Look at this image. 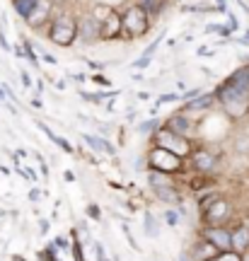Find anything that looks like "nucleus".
<instances>
[{
	"instance_id": "nucleus-23",
	"label": "nucleus",
	"mask_w": 249,
	"mask_h": 261,
	"mask_svg": "<svg viewBox=\"0 0 249 261\" xmlns=\"http://www.w3.org/2000/svg\"><path fill=\"white\" fill-rule=\"evenodd\" d=\"M155 119H150V121H145V123H140V133H150V130L155 128Z\"/></svg>"
},
{
	"instance_id": "nucleus-12",
	"label": "nucleus",
	"mask_w": 249,
	"mask_h": 261,
	"mask_svg": "<svg viewBox=\"0 0 249 261\" xmlns=\"http://www.w3.org/2000/svg\"><path fill=\"white\" fill-rule=\"evenodd\" d=\"M78 34L85 39V41H90V39H97L99 37V22L94 17H85L80 24H78Z\"/></svg>"
},
{
	"instance_id": "nucleus-10",
	"label": "nucleus",
	"mask_w": 249,
	"mask_h": 261,
	"mask_svg": "<svg viewBox=\"0 0 249 261\" xmlns=\"http://www.w3.org/2000/svg\"><path fill=\"white\" fill-rule=\"evenodd\" d=\"M167 130H172L175 136H182V138H184L186 133L191 130V121H189V116H186V114H175V116L167 121Z\"/></svg>"
},
{
	"instance_id": "nucleus-13",
	"label": "nucleus",
	"mask_w": 249,
	"mask_h": 261,
	"mask_svg": "<svg viewBox=\"0 0 249 261\" xmlns=\"http://www.w3.org/2000/svg\"><path fill=\"white\" fill-rule=\"evenodd\" d=\"M136 8L145 15V17H153V15H160V10H162V0H138L136 3Z\"/></svg>"
},
{
	"instance_id": "nucleus-2",
	"label": "nucleus",
	"mask_w": 249,
	"mask_h": 261,
	"mask_svg": "<svg viewBox=\"0 0 249 261\" xmlns=\"http://www.w3.org/2000/svg\"><path fill=\"white\" fill-rule=\"evenodd\" d=\"M218 97H220V102H222V107H225V112L230 114L232 119H237V116H242V114L247 112V107H249L247 94L240 92V90H235V87H230V85L220 87Z\"/></svg>"
},
{
	"instance_id": "nucleus-19",
	"label": "nucleus",
	"mask_w": 249,
	"mask_h": 261,
	"mask_svg": "<svg viewBox=\"0 0 249 261\" xmlns=\"http://www.w3.org/2000/svg\"><path fill=\"white\" fill-rule=\"evenodd\" d=\"M213 102V97H194L191 102L186 104V109H208Z\"/></svg>"
},
{
	"instance_id": "nucleus-6",
	"label": "nucleus",
	"mask_w": 249,
	"mask_h": 261,
	"mask_svg": "<svg viewBox=\"0 0 249 261\" xmlns=\"http://www.w3.org/2000/svg\"><path fill=\"white\" fill-rule=\"evenodd\" d=\"M203 240L208 244H213L218 252H232V242H230V230L218 227V225H208L203 230Z\"/></svg>"
},
{
	"instance_id": "nucleus-11",
	"label": "nucleus",
	"mask_w": 249,
	"mask_h": 261,
	"mask_svg": "<svg viewBox=\"0 0 249 261\" xmlns=\"http://www.w3.org/2000/svg\"><path fill=\"white\" fill-rule=\"evenodd\" d=\"M230 242H232V252L242 254L249 249V230L247 227H237L235 232H230Z\"/></svg>"
},
{
	"instance_id": "nucleus-20",
	"label": "nucleus",
	"mask_w": 249,
	"mask_h": 261,
	"mask_svg": "<svg viewBox=\"0 0 249 261\" xmlns=\"http://www.w3.org/2000/svg\"><path fill=\"white\" fill-rule=\"evenodd\" d=\"M213 261H242V259H240V254H235V252H222V254H218Z\"/></svg>"
},
{
	"instance_id": "nucleus-8",
	"label": "nucleus",
	"mask_w": 249,
	"mask_h": 261,
	"mask_svg": "<svg viewBox=\"0 0 249 261\" xmlns=\"http://www.w3.org/2000/svg\"><path fill=\"white\" fill-rule=\"evenodd\" d=\"M51 8H54L51 0H37V5H34V10H32V15L27 17V22L32 24V27L44 24V22L48 19V15H51Z\"/></svg>"
},
{
	"instance_id": "nucleus-4",
	"label": "nucleus",
	"mask_w": 249,
	"mask_h": 261,
	"mask_svg": "<svg viewBox=\"0 0 249 261\" xmlns=\"http://www.w3.org/2000/svg\"><path fill=\"white\" fill-rule=\"evenodd\" d=\"M121 27H123V32H126V37H140L145 29H148V17L140 12L136 5L133 8H129V12L123 15V19H121Z\"/></svg>"
},
{
	"instance_id": "nucleus-3",
	"label": "nucleus",
	"mask_w": 249,
	"mask_h": 261,
	"mask_svg": "<svg viewBox=\"0 0 249 261\" xmlns=\"http://www.w3.org/2000/svg\"><path fill=\"white\" fill-rule=\"evenodd\" d=\"M155 143H157V148L167 150V152H172V155H177V158H182V155L189 152V143H186L182 136H175L172 130H167V128L157 130Z\"/></svg>"
},
{
	"instance_id": "nucleus-1",
	"label": "nucleus",
	"mask_w": 249,
	"mask_h": 261,
	"mask_svg": "<svg viewBox=\"0 0 249 261\" xmlns=\"http://www.w3.org/2000/svg\"><path fill=\"white\" fill-rule=\"evenodd\" d=\"M48 37H51V41L58 44V46L73 44V39L78 37V22H75L70 15H58V17L51 22Z\"/></svg>"
},
{
	"instance_id": "nucleus-16",
	"label": "nucleus",
	"mask_w": 249,
	"mask_h": 261,
	"mask_svg": "<svg viewBox=\"0 0 249 261\" xmlns=\"http://www.w3.org/2000/svg\"><path fill=\"white\" fill-rule=\"evenodd\" d=\"M155 191V196L160 198V201H165V203H175V201H179V194H177L172 187H157L153 189Z\"/></svg>"
},
{
	"instance_id": "nucleus-9",
	"label": "nucleus",
	"mask_w": 249,
	"mask_h": 261,
	"mask_svg": "<svg viewBox=\"0 0 249 261\" xmlns=\"http://www.w3.org/2000/svg\"><path fill=\"white\" fill-rule=\"evenodd\" d=\"M119 32H121V17H119V12L109 10V15H107V19H104V24H99V37L114 39V37H119Z\"/></svg>"
},
{
	"instance_id": "nucleus-17",
	"label": "nucleus",
	"mask_w": 249,
	"mask_h": 261,
	"mask_svg": "<svg viewBox=\"0 0 249 261\" xmlns=\"http://www.w3.org/2000/svg\"><path fill=\"white\" fill-rule=\"evenodd\" d=\"M12 5H15V10H17L19 17L27 19L29 15H32V10H34V5H37V0H12Z\"/></svg>"
},
{
	"instance_id": "nucleus-7",
	"label": "nucleus",
	"mask_w": 249,
	"mask_h": 261,
	"mask_svg": "<svg viewBox=\"0 0 249 261\" xmlns=\"http://www.w3.org/2000/svg\"><path fill=\"white\" fill-rule=\"evenodd\" d=\"M232 213V208L228 201H222V198H215L213 201V205L206 211V220H208V225H218L220 220H228Z\"/></svg>"
},
{
	"instance_id": "nucleus-25",
	"label": "nucleus",
	"mask_w": 249,
	"mask_h": 261,
	"mask_svg": "<svg viewBox=\"0 0 249 261\" xmlns=\"http://www.w3.org/2000/svg\"><path fill=\"white\" fill-rule=\"evenodd\" d=\"M213 201H215V196H208V198H203V201H201L203 213H206V211H208V208H211V205H213Z\"/></svg>"
},
{
	"instance_id": "nucleus-18",
	"label": "nucleus",
	"mask_w": 249,
	"mask_h": 261,
	"mask_svg": "<svg viewBox=\"0 0 249 261\" xmlns=\"http://www.w3.org/2000/svg\"><path fill=\"white\" fill-rule=\"evenodd\" d=\"M148 179H150V187L153 189H157V187H169V179H167V174H162V172H150L148 174Z\"/></svg>"
},
{
	"instance_id": "nucleus-15",
	"label": "nucleus",
	"mask_w": 249,
	"mask_h": 261,
	"mask_svg": "<svg viewBox=\"0 0 249 261\" xmlns=\"http://www.w3.org/2000/svg\"><path fill=\"white\" fill-rule=\"evenodd\" d=\"M218 254V249L213 247V244H208L206 240H201V244L196 247V252H194V259H198V261H206L208 256H215Z\"/></svg>"
},
{
	"instance_id": "nucleus-32",
	"label": "nucleus",
	"mask_w": 249,
	"mask_h": 261,
	"mask_svg": "<svg viewBox=\"0 0 249 261\" xmlns=\"http://www.w3.org/2000/svg\"><path fill=\"white\" fill-rule=\"evenodd\" d=\"M182 261H186V256H182Z\"/></svg>"
},
{
	"instance_id": "nucleus-14",
	"label": "nucleus",
	"mask_w": 249,
	"mask_h": 261,
	"mask_svg": "<svg viewBox=\"0 0 249 261\" xmlns=\"http://www.w3.org/2000/svg\"><path fill=\"white\" fill-rule=\"evenodd\" d=\"M213 155L211 152H206V150H201V152H196L194 155V165L196 169H201V172H208V169H213Z\"/></svg>"
},
{
	"instance_id": "nucleus-5",
	"label": "nucleus",
	"mask_w": 249,
	"mask_h": 261,
	"mask_svg": "<svg viewBox=\"0 0 249 261\" xmlns=\"http://www.w3.org/2000/svg\"><path fill=\"white\" fill-rule=\"evenodd\" d=\"M150 165L155 167V172H162V174H169V172H177V169L182 167V162L177 155L172 152H167L162 148H155L150 152Z\"/></svg>"
},
{
	"instance_id": "nucleus-33",
	"label": "nucleus",
	"mask_w": 249,
	"mask_h": 261,
	"mask_svg": "<svg viewBox=\"0 0 249 261\" xmlns=\"http://www.w3.org/2000/svg\"><path fill=\"white\" fill-rule=\"evenodd\" d=\"M244 70H247V75H249V68H244Z\"/></svg>"
},
{
	"instance_id": "nucleus-26",
	"label": "nucleus",
	"mask_w": 249,
	"mask_h": 261,
	"mask_svg": "<svg viewBox=\"0 0 249 261\" xmlns=\"http://www.w3.org/2000/svg\"><path fill=\"white\" fill-rule=\"evenodd\" d=\"M148 65H150V58L143 56V58H138V61L133 63V68H148Z\"/></svg>"
},
{
	"instance_id": "nucleus-28",
	"label": "nucleus",
	"mask_w": 249,
	"mask_h": 261,
	"mask_svg": "<svg viewBox=\"0 0 249 261\" xmlns=\"http://www.w3.org/2000/svg\"><path fill=\"white\" fill-rule=\"evenodd\" d=\"M41 58L46 61V63H51V65H56V58L51 56V54H41Z\"/></svg>"
},
{
	"instance_id": "nucleus-27",
	"label": "nucleus",
	"mask_w": 249,
	"mask_h": 261,
	"mask_svg": "<svg viewBox=\"0 0 249 261\" xmlns=\"http://www.w3.org/2000/svg\"><path fill=\"white\" fill-rule=\"evenodd\" d=\"M175 99H179L177 94H165V97H160L157 102H160V104H165V102H175Z\"/></svg>"
},
{
	"instance_id": "nucleus-22",
	"label": "nucleus",
	"mask_w": 249,
	"mask_h": 261,
	"mask_svg": "<svg viewBox=\"0 0 249 261\" xmlns=\"http://www.w3.org/2000/svg\"><path fill=\"white\" fill-rule=\"evenodd\" d=\"M145 230H148V232L153 234V237H155V234H157V225H155V220H153L150 215H148V218H145Z\"/></svg>"
},
{
	"instance_id": "nucleus-30",
	"label": "nucleus",
	"mask_w": 249,
	"mask_h": 261,
	"mask_svg": "<svg viewBox=\"0 0 249 261\" xmlns=\"http://www.w3.org/2000/svg\"><path fill=\"white\" fill-rule=\"evenodd\" d=\"M32 107H34V109H41V107H44V104L39 102V99H32Z\"/></svg>"
},
{
	"instance_id": "nucleus-21",
	"label": "nucleus",
	"mask_w": 249,
	"mask_h": 261,
	"mask_svg": "<svg viewBox=\"0 0 249 261\" xmlns=\"http://www.w3.org/2000/svg\"><path fill=\"white\" fill-rule=\"evenodd\" d=\"M24 54H27V58L29 61H32V65H39V58H37V54H34V48H32V44H27V41H24Z\"/></svg>"
},
{
	"instance_id": "nucleus-24",
	"label": "nucleus",
	"mask_w": 249,
	"mask_h": 261,
	"mask_svg": "<svg viewBox=\"0 0 249 261\" xmlns=\"http://www.w3.org/2000/svg\"><path fill=\"white\" fill-rule=\"evenodd\" d=\"M165 218H167V223H169V225H177V223H179V215H177L175 211H167Z\"/></svg>"
},
{
	"instance_id": "nucleus-29",
	"label": "nucleus",
	"mask_w": 249,
	"mask_h": 261,
	"mask_svg": "<svg viewBox=\"0 0 249 261\" xmlns=\"http://www.w3.org/2000/svg\"><path fill=\"white\" fill-rule=\"evenodd\" d=\"M22 83H24V87H32V80H29L27 73H22Z\"/></svg>"
},
{
	"instance_id": "nucleus-31",
	"label": "nucleus",
	"mask_w": 249,
	"mask_h": 261,
	"mask_svg": "<svg viewBox=\"0 0 249 261\" xmlns=\"http://www.w3.org/2000/svg\"><path fill=\"white\" fill-rule=\"evenodd\" d=\"M51 3H54V0H51ZM56 3H63V0H56Z\"/></svg>"
}]
</instances>
